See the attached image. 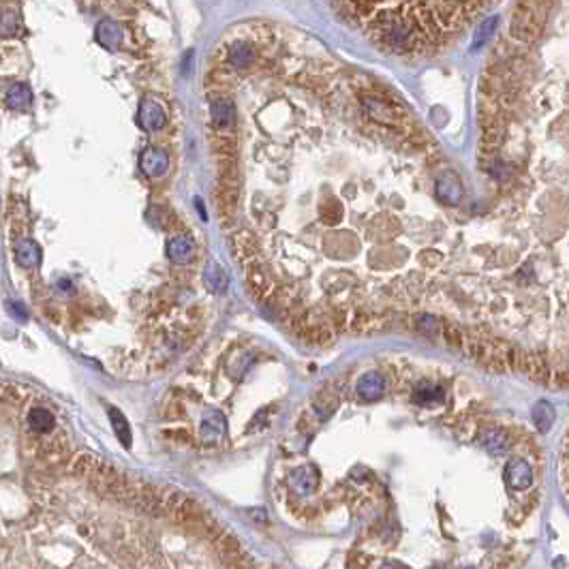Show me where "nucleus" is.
<instances>
[{"label": "nucleus", "instance_id": "423d86ee", "mask_svg": "<svg viewBox=\"0 0 569 569\" xmlns=\"http://www.w3.org/2000/svg\"><path fill=\"white\" fill-rule=\"evenodd\" d=\"M139 167L148 178H163L169 169V154L163 148L150 146L141 152L139 156Z\"/></svg>", "mask_w": 569, "mask_h": 569}, {"label": "nucleus", "instance_id": "9b49d317", "mask_svg": "<svg viewBox=\"0 0 569 569\" xmlns=\"http://www.w3.org/2000/svg\"><path fill=\"white\" fill-rule=\"evenodd\" d=\"M26 424L30 431L41 433V435H49L56 431V417L45 407H32L26 413Z\"/></svg>", "mask_w": 569, "mask_h": 569}, {"label": "nucleus", "instance_id": "7ed1b4c3", "mask_svg": "<svg viewBox=\"0 0 569 569\" xmlns=\"http://www.w3.org/2000/svg\"><path fill=\"white\" fill-rule=\"evenodd\" d=\"M231 248H234V255L238 257V261L244 265V268H251V265L261 261L259 244L251 231H238V234L231 238Z\"/></svg>", "mask_w": 569, "mask_h": 569}, {"label": "nucleus", "instance_id": "2eb2a0df", "mask_svg": "<svg viewBox=\"0 0 569 569\" xmlns=\"http://www.w3.org/2000/svg\"><path fill=\"white\" fill-rule=\"evenodd\" d=\"M383 389H385V381H383V375H379V372H366V375L360 377L358 385H355V392H358L360 398H364V400L381 398Z\"/></svg>", "mask_w": 569, "mask_h": 569}, {"label": "nucleus", "instance_id": "c85d7f7f", "mask_svg": "<svg viewBox=\"0 0 569 569\" xmlns=\"http://www.w3.org/2000/svg\"><path fill=\"white\" fill-rule=\"evenodd\" d=\"M379 569H396V567H392V565H385V563H383V565H381Z\"/></svg>", "mask_w": 569, "mask_h": 569}, {"label": "nucleus", "instance_id": "4be33fe9", "mask_svg": "<svg viewBox=\"0 0 569 569\" xmlns=\"http://www.w3.org/2000/svg\"><path fill=\"white\" fill-rule=\"evenodd\" d=\"M110 422H112V426H114V433H116V437L120 439V443L124 448H131V441H133V437H131V428H129V422H127V417H124L116 407H110Z\"/></svg>", "mask_w": 569, "mask_h": 569}, {"label": "nucleus", "instance_id": "f257e3e1", "mask_svg": "<svg viewBox=\"0 0 569 569\" xmlns=\"http://www.w3.org/2000/svg\"><path fill=\"white\" fill-rule=\"evenodd\" d=\"M544 28V17L540 15L537 5H520L511 20V34L513 39L522 43H535Z\"/></svg>", "mask_w": 569, "mask_h": 569}, {"label": "nucleus", "instance_id": "6e6552de", "mask_svg": "<svg viewBox=\"0 0 569 569\" xmlns=\"http://www.w3.org/2000/svg\"><path fill=\"white\" fill-rule=\"evenodd\" d=\"M503 477H505V484L511 490H526L533 484V471H531V467L526 465L524 460H518V458L507 462Z\"/></svg>", "mask_w": 569, "mask_h": 569}, {"label": "nucleus", "instance_id": "dca6fc26", "mask_svg": "<svg viewBox=\"0 0 569 569\" xmlns=\"http://www.w3.org/2000/svg\"><path fill=\"white\" fill-rule=\"evenodd\" d=\"M195 255V244L189 236H175L167 242V257L175 263H189Z\"/></svg>", "mask_w": 569, "mask_h": 569}, {"label": "nucleus", "instance_id": "9d476101", "mask_svg": "<svg viewBox=\"0 0 569 569\" xmlns=\"http://www.w3.org/2000/svg\"><path fill=\"white\" fill-rule=\"evenodd\" d=\"M13 253H15V261H17L20 268L32 270L41 263V246L30 238H24V240L17 242Z\"/></svg>", "mask_w": 569, "mask_h": 569}, {"label": "nucleus", "instance_id": "aec40b11", "mask_svg": "<svg viewBox=\"0 0 569 569\" xmlns=\"http://www.w3.org/2000/svg\"><path fill=\"white\" fill-rule=\"evenodd\" d=\"M533 422H535L540 433H548L550 426L555 422V407L546 400H540L535 407H533Z\"/></svg>", "mask_w": 569, "mask_h": 569}, {"label": "nucleus", "instance_id": "ddd939ff", "mask_svg": "<svg viewBox=\"0 0 569 569\" xmlns=\"http://www.w3.org/2000/svg\"><path fill=\"white\" fill-rule=\"evenodd\" d=\"M204 287L210 291V293H223L227 291L229 287V278L225 274V270L221 268V263L210 259L204 268Z\"/></svg>", "mask_w": 569, "mask_h": 569}, {"label": "nucleus", "instance_id": "cd10ccee", "mask_svg": "<svg viewBox=\"0 0 569 569\" xmlns=\"http://www.w3.org/2000/svg\"><path fill=\"white\" fill-rule=\"evenodd\" d=\"M22 308H24L22 304H11V315L13 317H20V322H26V313Z\"/></svg>", "mask_w": 569, "mask_h": 569}, {"label": "nucleus", "instance_id": "20e7f679", "mask_svg": "<svg viewBox=\"0 0 569 569\" xmlns=\"http://www.w3.org/2000/svg\"><path fill=\"white\" fill-rule=\"evenodd\" d=\"M210 122L217 131L231 129L236 124V105L229 97H215L210 101Z\"/></svg>", "mask_w": 569, "mask_h": 569}, {"label": "nucleus", "instance_id": "f8f14e48", "mask_svg": "<svg viewBox=\"0 0 569 569\" xmlns=\"http://www.w3.org/2000/svg\"><path fill=\"white\" fill-rule=\"evenodd\" d=\"M238 195H240V191L234 189V186L219 184V189H217V212H219V217H221L225 223L231 221V219H234V215H236Z\"/></svg>", "mask_w": 569, "mask_h": 569}, {"label": "nucleus", "instance_id": "4468645a", "mask_svg": "<svg viewBox=\"0 0 569 569\" xmlns=\"http://www.w3.org/2000/svg\"><path fill=\"white\" fill-rule=\"evenodd\" d=\"M95 37H97L99 45H103L105 49H110V51H116L122 43V28L114 20H103V22L97 24Z\"/></svg>", "mask_w": 569, "mask_h": 569}, {"label": "nucleus", "instance_id": "f3484780", "mask_svg": "<svg viewBox=\"0 0 569 569\" xmlns=\"http://www.w3.org/2000/svg\"><path fill=\"white\" fill-rule=\"evenodd\" d=\"M364 108L370 114V118H375L379 122H396V118L400 114V110L396 108V105L379 101V99H370V97L364 99Z\"/></svg>", "mask_w": 569, "mask_h": 569}, {"label": "nucleus", "instance_id": "1a4fd4ad", "mask_svg": "<svg viewBox=\"0 0 569 569\" xmlns=\"http://www.w3.org/2000/svg\"><path fill=\"white\" fill-rule=\"evenodd\" d=\"M317 484H319V471L313 465L298 467L289 475V486L298 494H311L317 488Z\"/></svg>", "mask_w": 569, "mask_h": 569}, {"label": "nucleus", "instance_id": "412c9836", "mask_svg": "<svg viewBox=\"0 0 569 569\" xmlns=\"http://www.w3.org/2000/svg\"><path fill=\"white\" fill-rule=\"evenodd\" d=\"M479 443L492 454H501L509 448V441H507V435L503 431H484L479 435Z\"/></svg>", "mask_w": 569, "mask_h": 569}, {"label": "nucleus", "instance_id": "f03ea898", "mask_svg": "<svg viewBox=\"0 0 569 569\" xmlns=\"http://www.w3.org/2000/svg\"><path fill=\"white\" fill-rule=\"evenodd\" d=\"M137 118H139L141 127H144L146 131H150V133L161 131L167 124V112L154 97H146L144 101H141Z\"/></svg>", "mask_w": 569, "mask_h": 569}, {"label": "nucleus", "instance_id": "b1692460", "mask_svg": "<svg viewBox=\"0 0 569 569\" xmlns=\"http://www.w3.org/2000/svg\"><path fill=\"white\" fill-rule=\"evenodd\" d=\"M496 17H488L486 22H482L479 24V28L475 30V37H473V43H471V51H477L479 47H484L486 45V41L492 37V32H494V28H496Z\"/></svg>", "mask_w": 569, "mask_h": 569}, {"label": "nucleus", "instance_id": "5701e85b", "mask_svg": "<svg viewBox=\"0 0 569 569\" xmlns=\"http://www.w3.org/2000/svg\"><path fill=\"white\" fill-rule=\"evenodd\" d=\"M319 219L326 225H339L343 221V206L339 199H328L322 208H319Z\"/></svg>", "mask_w": 569, "mask_h": 569}, {"label": "nucleus", "instance_id": "393cba45", "mask_svg": "<svg viewBox=\"0 0 569 569\" xmlns=\"http://www.w3.org/2000/svg\"><path fill=\"white\" fill-rule=\"evenodd\" d=\"M20 28H22V24H20V15L17 13L9 11L0 17V34H3V37H15V34L20 32Z\"/></svg>", "mask_w": 569, "mask_h": 569}, {"label": "nucleus", "instance_id": "0eeeda50", "mask_svg": "<svg viewBox=\"0 0 569 569\" xmlns=\"http://www.w3.org/2000/svg\"><path fill=\"white\" fill-rule=\"evenodd\" d=\"M227 435V420L221 411H208L202 420V426H199V437H202V443L210 446V443H217L221 439H225Z\"/></svg>", "mask_w": 569, "mask_h": 569}, {"label": "nucleus", "instance_id": "39448f33", "mask_svg": "<svg viewBox=\"0 0 569 569\" xmlns=\"http://www.w3.org/2000/svg\"><path fill=\"white\" fill-rule=\"evenodd\" d=\"M435 195L441 204L446 206H456L462 199V182L454 171H443L437 175L435 182Z\"/></svg>", "mask_w": 569, "mask_h": 569}, {"label": "nucleus", "instance_id": "bb28decb", "mask_svg": "<svg viewBox=\"0 0 569 569\" xmlns=\"http://www.w3.org/2000/svg\"><path fill=\"white\" fill-rule=\"evenodd\" d=\"M441 334H443V341L454 349H462V345H465V336H462V332L454 324H443Z\"/></svg>", "mask_w": 569, "mask_h": 569}, {"label": "nucleus", "instance_id": "a878e982", "mask_svg": "<svg viewBox=\"0 0 569 569\" xmlns=\"http://www.w3.org/2000/svg\"><path fill=\"white\" fill-rule=\"evenodd\" d=\"M415 402L420 404H428V402H435V400H441L443 398V389L441 387H433V385H426L422 383L420 387H415Z\"/></svg>", "mask_w": 569, "mask_h": 569}, {"label": "nucleus", "instance_id": "6ab92c4d", "mask_svg": "<svg viewBox=\"0 0 569 569\" xmlns=\"http://www.w3.org/2000/svg\"><path fill=\"white\" fill-rule=\"evenodd\" d=\"M7 105H9L11 110H17V112L30 110V105H32V90H30L26 84L11 86L9 93H7Z\"/></svg>", "mask_w": 569, "mask_h": 569}, {"label": "nucleus", "instance_id": "a211bd4d", "mask_svg": "<svg viewBox=\"0 0 569 569\" xmlns=\"http://www.w3.org/2000/svg\"><path fill=\"white\" fill-rule=\"evenodd\" d=\"M255 62V51L253 47L244 43V41H236L229 45V64L234 71H242L248 69Z\"/></svg>", "mask_w": 569, "mask_h": 569}]
</instances>
